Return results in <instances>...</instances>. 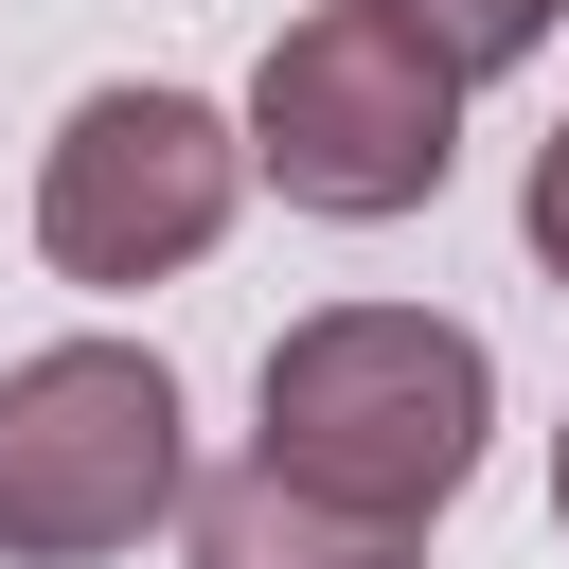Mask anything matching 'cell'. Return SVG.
<instances>
[{
  "label": "cell",
  "mask_w": 569,
  "mask_h": 569,
  "mask_svg": "<svg viewBox=\"0 0 569 569\" xmlns=\"http://www.w3.org/2000/svg\"><path fill=\"white\" fill-rule=\"evenodd\" d=\"M480 427H498V356L427 302H320L267 338V480L373 516V533H427L462 480H480Z\"/></svg>",
  "instance_id": "cell-1"
},
{
  "label": "cell",
  "mask_w": 569,
  "mask_h": 569,
  "mask_svg": "<svg viewBox=\"0 0 569 569\" xmlns=\"http://www.w3.org/2000/svg\"><path fill=\"white\" fill-rule=\"evenodd\" d=\"M445 160H462V71L409 18L320 0V18L267 36V71H249V178H284V213L391 231V213L445 196Z\"/></svg>",
  "instance_id": "cell-2"
},
{
  "label": "cell",
  "mask_w": 569,
  "mask_h": 569,
  "mask_svg": "<svg viewBox=\"0 0 569 569\" xmlns=\"http://www.w3.org/2000/svg\"><path fill=\"white\" fill-rule=\"evenodd\" d=\"M178 516V373L142 338H53L0 373V551L89 569Z\"/></svg>",
  "instance_id": "cell-3"
},
{
  "label": "cell",
  "mask_w": 569,
  "mask_h": 569,
  "mask_svg": "<svg viewBox=\"0 0 569 569\" xmlns=\"http://www.w3.org/2000/svg\"><path fill=\"white\" fill-rule=\"evenodd\" d=\"M249 196V124H213L196 89H89L36 160V249L71 284H178Z\"/></svg>",
  "instance_id": "cell-4"
},
{
  "label": "cell",
  "mask_w": 569,
  "mask_h": 569,
  "mask_svg": "<svg viewBox=\"0 0 569 569\" xmlns=\"http://www.w3.org/2000/svg\"><path fill=\"white\" fill-rule=\"evenodd\" d=\"M196 569H409V533L267 480V462H231V480H196Z\"/></svg>",
  "instance_id": "cell-5"
},
{
  "label": "cell",
  "mask_w": 569,
  "mask_h": 569,
  "mask_svg": "<svg viewBox=\"0 0 569 569\" xmlns=\"http://www.w3.org/2000/svg\"><path fill=\"white\" fill-rule=\"evenodd\" d=\"M373 18H409V36H427V53L462 71V89H480V71L551 53V18H569V0H373Z\"/></svg>",
  "instance_id": "cell-6"
},
{
  "label": "cell",
  "mask_w": 569,
  "mask_h": 569,
  "mask_svg": "<svg viewBox=\"0 0 569 569\" xmlns=\"http://www.w3.org/2000/svg\"><path fill=\"white\" fill-rule=\"evenodd\" d=\"M516 231H533V267H551V284H569V124H551V142H533V196H516Z\"/></svg>",
  "instance_id": "cell-7"
},
{
  "label": "cell",
  "mask_w": 569,
  "mask_h": 569,
  "mask_svg": "<svg viewBox=\"0 0 569 569\" xmlns=\"http://www.w3.org/2000/svg\"><path fill=\"white\" fill-rule=\"evenodd\" d=\"M551 516H569V445H551Z\"/></svg>",
  "instance_id": "cell-8"
}]
</instances>
